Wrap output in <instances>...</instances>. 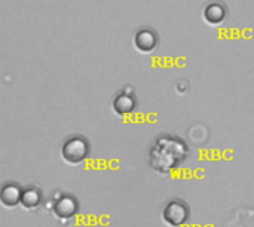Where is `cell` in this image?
<instances>
[{"instance_id":"1","label":"cell","mask_w":254,"mask_h":227,"mask_svg":"<svg viewBox=\"0 0 254 227\" xmlns=\"http://www.w3.org/2000/svg\"><path fill=\"white\" fill-rule=\"evenodd\" d=\"M189 149L182 138L170 134L159 135L150 149V167L161 175L177 170L188 158Z\"/></svg>"},{"instance_id":"2","label":"cell","mask_w":254,"mask_h":227,"mask_svg":"<svg viewBox=\"0 0 254 227\" xmlns=\"http://www.w3.org/2000/svg\"><path fill=\"white\" fill-rule=\"evenodd\" d=\"M89 153H91L89 141L82 135H71L61 146V156L70 165L83 164L89 158Z\"/></svg>"},{"instance_id":"3","label":"cell","mask_w":254,"mask_h":227,"mask_svg":"<svg viewBox=\"0 0 254 227\" xmlns=\"http://www.w3.org/2000/svg\"><path fill=\"white\" fill-rule=\"evenodd\" d=\"M162 222L170 227H182L190 219V210L182 199H171L162 208Z\"/></svg>"},{"instance_id":"4","label":"cell","mask_w":254,"mask_h":227,"mask_svg":"<svg viewBox=\"0 0 254 227\" xmlns=\"http://www.w3.org/2000/svg\"><path fill=\"white\" fill-rule=\"evenodd\" d=\"M54 216L60 220H70L74 219L79 211V202L73 195H63L60 193V198L54 202L52 207Z\"/></svg>"},{"instance_id":"5","label":"cell","mask_w":254,"mask_h":227,"mask_svg":"<svg viewBox=\"0 0 254 227\" xmlns=\"http://www.w3.org/2000/svg\"><path fill=\"white\" fill-rule=\"evenodd\" d=\"M159 45V36L155 30L149 27H141L134 34V46L141 54L153 52Z\"/></svg>"},{"instance_id":"6","label":"cell","mask_w":254,"mask_h":227,"mask_svg":"<svg viewBox=\"0 0 254 227\" xmlns=\"http://www.w3.org/2000/svg\"><path fill=\"white\" fill-rule=\"evenodd\" d=\"M137 106H138L137 97L134 95L132 89H122L113 97V101H112L113 112L118 116H128L134 113Z\"/></svg>"},{"instance_id":"7","label":"cell","mask_w":254,"mask_h":227,"mask_svg":"<svg viewBox=\"0 0 254 227\" xmlns=\"http://www.w3.org/2000/svg\"><path fill=\"white\" fill-rule=\"evenodd\" d=\"M202 18L208 25L219 27L228 19V7L220 1H211L204 7Z\"/></svg>"},{"instance_id":"8","label":"cell","mask_w":254,"mask_h":227,"mask_svg":"<svg viewBox=\"0 0 254 227\" xmlns=\"http://www.w3.org/2000/svg\"><path fill=\"white\" fill-rule=\"evenodd\" d=\"M22 189L16 183H4L0 190V202L4 208H15L21 205Z\"/></svg>"},{"instance_id":"9","label":"cell","mask_w":254,"mask_h":227,"mask_svg":"<svg viewBox=\"0 0 254 227\" xmlns=\"http://www.w3.org/2000/svg\"><path fill=\"white\" fill-rule=\"evenodd\" d=\"M43 201L42 190L36 186H28L22 189V199H21V207L27 211H34L40 207Z\"/></svg>"}]
</instances>
